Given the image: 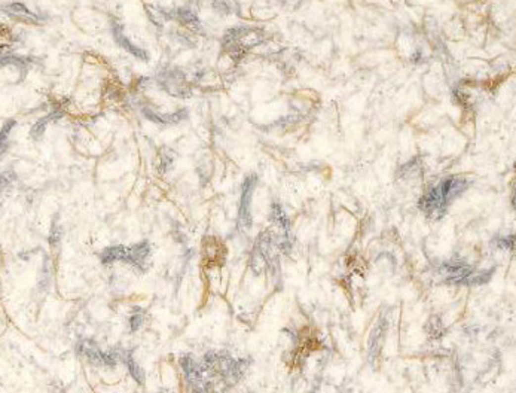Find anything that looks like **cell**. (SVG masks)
Listing matches in <instances>:
<instances>
[{
	"instance_id": "5",
	"label": "cell",
	"mask_w": 516,
	"mask_h": 393,
	"mask_svg": "<svg viewBox=\"0 0 516 393\" xmlns=\"http://www.w3.org/2000/svg\"><path fill=\"white\" fill-rule=\"evenodd\" d=\"M124 255H125V247L122 246H116V247H109L103 252L101 255V261L103 264H110L113 261H118V259H124Z\"/></svg>"
},
{
	"instance_id": "2",
	"label": "cell",
	"mask_w": 516,
	"mask_h": 393,
	"mask_svg": "<svg viewBox=\"0 0 516 393\" xmlns=\"http://www.w3.org/2000/svg\"><path fill=\"white\" fill-rule=\"evenodd\" d=\"M257 177L256 176H248L244 180L242 185V195H241V206H239V221L241 225L248 228L251 225V216H250V203H251V195L253 189L256 186Z\"/></svg>"
},
{
	"instance_id": "6",
	"label": "cell",
	"mask_w": 516,
	"mask_h": 393,
	"mask_svg": "<svg viewBox=\"0 0 516 393\" xmlns=\"http://www.w3.org/2000/svg\"><path fill=\"white\" fill-rule=\"evenodd\" d=\"M15 121L14 119H9L5 125H3V128L2 130H0V158H2V155L5 153V150L8 149V136H9V133H11V130L15 127Z\"/></svg>"
},
{
	"instance_id": "11",
	"label": "cell",
	"mask_w": 516,
	"mask_h": 393,
	"mask_svg": "<svg viewBox=\"0 0 516 393\" xmlns=\"http://www.w3.org/2000/svg\"><path fill=\"white\" fill-rule=\"evenodd\" d=\"M9 182H11V180H9L8 174H0V191H2Z\"/></svg>"
},
{
	"instance_id": "9",
	"label": "cell",
	"mask_w": 516,
	"mask_h": 393,
	"mask_svg": "<svg viewBox=\"0 0 516 393\" xmlns=\"http://www.w3.org/2000/svg\"><path fill=\"white\" fill-rule=\"evenodd\" d=\"M130 323H131V329L133 331L139 329L141 326V323H143V311L141 310H136L133 313L131 319H130Z\"/></svg>"
},
{
	"instance_id": "3",
	"label": "cell",
	"mask_w": 516,
	"mask_h": 393,
	"mask_svg": "<svg viewBox=\"0 0 516 393\" xmlns=\"http://www.w3.org/2000/svg\"><path fill=\"white\" fill-rule=\"evenodd\" d=\"M113 35H115L116 42H118L124 49H127L128 52H131L134 57H137L139 60H143V61H147V60H149V55H147V52H146L144 49L136 47L134 44H131V42L128 41V38H125V36L122 35V27H121L119 24H115V26H113Z\"/></svg>"
},
{
	"instance_id": "1",
	"label": "cell",
	"mask_w": 516,
	"mask_h": 393,
	"mask_svg": "<svg viewBox=\"0 0 516 393\" xmlns=\"http://www.w3.org/2000/svg\"><path fill=\"white\" fill-rule=\"evenodd\" d=\"M466 189V180L463 179H446L431 188L421 200V207L427 210V213L442 212L451 200L458 196Z\"/></svg>"
},
{
	"instance_id": "7",
	"label": "cell",
	"mask_w": 516,
	"mask_h": 393,
	"mask_svg": "<svg viewBox=\"0 0 516 393\" xmlns=\"http://www.w3.org/2000/svg\"><path fill=\"white\" fill-rule=\"evenodd\" d=\"M51 118L49 116H47V118H44V119H39L35 125H33V128H32V131H30V136L33 137V139H41L42 136H44V131H45V128H47V124H48V121H49Z\"/></svg>"
},
{
	"instance_id": "10",
	"label": "cell",
	"mask_w": 516,
	"mask_h": 393,
	"mask_svg": "<svg viewBox=\"0 0 516 393\" xmlns=\"http://www.w3.org/2000/svg\"><path fill=\"white\" fill-rule=\"evenodd\" d=\"M128 368H130V371H131V375L137 380V381H140V383H143V374H141V369L134 363V362H128Z\"/></svg>"
},
{
	"instance_id": "8",
	"label": "cell",
	"mask_w": 516,
	"mask_h": 393,
	"mask_svg": "<svg viewBox=\"0 0 516 393\" xmlns=\"http://www.w3.org/2000/svg\"><path fill=\"white\" fill-rule=\"evenodd\" d=\"M8 9H11V11H14L15 14H18V15H27V17H32V18H35L36 15L33 14V12H30L23 3H12V5H9L8 6Z\"/></svg>"
},
{
	"instance_id": "4",
	"label": "cell",
	"mask_w": 516,
	"mask_h": 393,
	"mask_svg": "<svg viewBox=\"0 0 516 393\" xmlns=\"http://www.w3.org/2000/svg\"><path fill=\"white\" fill-rule=\"evenodd\" d=\"M143 112H144V115H146L150 121H153V122H164V124H167V122H177V121H180L183 116H186V112H185V110H180V112L171 113V115H164V116H161V115H158V113H155V112H152V110H149V109H144Z\"/></svg>"
}]
</instances>
